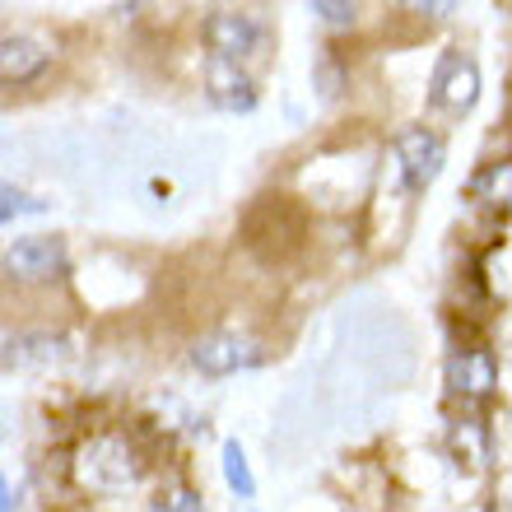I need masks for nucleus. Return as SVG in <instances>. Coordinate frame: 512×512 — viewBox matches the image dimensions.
<instances>
[{
  "label": "nucleus",
  "instance_id": "1",
  "mask_svg": "<svg viewBox=\"0 0 512 512\" xmlns=\"http://www.w3.org/2000/svg\"><path fill=\"white\" fill-rule=\"evenodd\" d=\"M70 475H75V485L84 494H94V499H126L135 485H140V475H145V461L126 443L122 433H94V438H84L75 447V461H70Z\"/></svg>",
  "mask_w": 512,
  "mask_h": 512
},
{
  "label": "nucleus",
  "instance_id": "2",
  "mask_svg": "<svg viewBox=\"0 0 512 512\" xmlns=\"http://www.w3.org/2000/svg\"><path fill=\"white\" fill-rule=\"evenodd\" d=\"M70 270V252L56 233H33V238H19L5 252V275L19 284H52Z\"/></svg>",
  "mask_w": 512,
  "mask_h": 512
},
{
  "label": "nucleus",
  "instance_id": "3",
  "mask_svg": "<svg viewBox=\"0 0 512 512\" xmlns=\"http://www.w3.org/2000/svg\"><path fill=\"white\" fill-rule=\"evenodd\" d=\"M205 42H210V56L247 66V61L266 52V24L243 10H215L205 19Z\"/></svg>",
  "mask_w": 512,
  "mask_h": 512
},
{
  "label": "nucleus",
  "instance_id": "4",
  "mask_svg": "<svg viewBox=\"0 0 512 512\" xmlns=\"http://www.w3.org/2000/svg\"><path fill=\"white\" fill-rule=\"evenodd\" d=\"M396 163H401L405 182L419 191V187H429L433 177L443 173L447 145L429 131V126H405V131L396 135Z\"/></svg>",
  "mask_w": 512,
  "mask_h": 512
},
{
  "label": "nucleus",
  "instance_id": "5",
  "mask_svg": "<svg viewBox=\"0 0 512 512\" xmlns=\"http://www.w3.org/2000/svg\"><path fill=\"white\" fill-rule=\"evenodd\" d=\"M256 359H261L256 340L238 336V331H215V336H205L191 345V364L201 368L205 378H229L238 368H252Z\"/></svg>",
  "mask_w": 512,
  "mask_h": 512
},
{
  "label": "nucleus",
  "instance_id": "6",
  "mask_svg": "<svg viewBox=\"0 0 512 512\" xmlns=\"http://www.w3.org/2000/svg\"><path fill=\"white\" fill-rule=\"evenodd\" d=\"M475 98H480V66L471 56L447 52L438 75H433V103L447 112H466L475 108Z\"/></svg>",
  "mask_w": 512,
  "mask_h": 512
},
{
  "label": "nucleus",
  "instance_id": "7",
  "mask_svg": "<svg viewBox=\"0 0 512 512\" xmlns=\"http://www.w3.org/2000/svg\"><path fill=\"white\" fill-rule=\"evenodd\" d=\"M205 89H210V98H215L224 112H252L256 108L252 75H247V66H238V61L210 56V61H205Z\"/></svg>",
  "mask_w": 512,
  "mask_h": 512
},
{
  "label": "nucleus",
  "instance_id": "8",
  "mask_svg": "<svg viewBox=\"0 0 512 512\" xmlns=\"http://www.w3.org/2000/svg\"><path fill=\"white\" fill-rule=\"evenodd\" d=\"M452 387L466 396V401H485L489 391L499 387V368L489 359V350H461L452 354Z\"/></svg>",
  "mask_w": 512,
  "mask_h": 512
},
{
  "label": "nucleus",
  "instance_id": "9",
  "mask_svg": "<svg viewBox=\"0 0 512 512\" xmlns=\"http://www.w3.org/2000/svg\"><path fill=\"white\" fill-rule=\"evenodd\" d=\"M42 70H47V47L42 42L24 38V33H10L0 42V75H5V84H28L38 80Z\"/></svg>",
  "mask_w": 512,
  "mask_h": 512
},
{
  "label": "nucleus",
  "instance_id": "10",
  "mask_svg": "<svg viewBox=\"0 0 512 512\" xmlns=\"http://www.w3.org/2000/svg\"><path fill=\"white\" fill-rule=\"evenodd\" d=\"M70 354L66 336H19L5 340V364L10 368H28V364H61Z\"/></svg>",
  "mask_w": 512,
  "mask_h": 512
},
{
  "label": "nucleus",
  "instance_id": "11",
  "mask_svg": "<svg viewBox=\"0 0 512 512\" xmlns=\"http://www.w3.org/2000/svg\"><path fill=\"white\" fill-rule=\"evenodd\" d=\"M471 196L485 201L489 210H512V159L485 163V168L471 177Z\"/></svg>",
  "mask_w": 512,
  "mask_h": 512
},
{
  "label": "nucleus",
  "instance_id": "12",
  "mask_svg": "<svg viewBox=\"0 0 512 512\" xmlns=\"http://www.w3.org/2000/svg\"><path fill=\"white\" fill-rule=\"evenodd\" d=\"M224 480H229V489L238 499H252L256 494V480L247 471V452L238 443H224Z\"/></svg>",
  "mask_w": 512,
  "mask_h": 512
},
{
  "label": "nucleus",
  "instance_id": "13",
  "mask_svg": "<svg viewBox=\"0 0 512 512\" xmlns=\"http://www.w3.org/2000/svg\"><path fill=\"white\" fill-rule=\"evenodd\" d=\"M149 512H205L201 508V494L191 485H163L149 503Z\"/></svg>",
  "mask_w": 512,
  "mask_h": 512
},
{
  "label": "nucleus",
  "instance_id": "14",
  "mask_svg": "<svg viewBox=\"0 0 512 512\" xmlns=\"http://www.w3.org/2000/svg\"><path fill=\"white\" fill-rule=\"evenodd\" d=\"M452 443H457V452L471 457V466H485V433H480L475 419H461L457 429H452Z\"/></svg>",
  "mask_w": 512,
  "mask_h": 512
},
{
  "label": "nucleus",
  "instance_id": "15",
  "mask_svg": "<svg viewBox=\"0 0 512 512\" xmlns=\"http://www.w3.org/2000/svg\"><path fill=\"white\" fill-rule=\"evenodd\" d=\"M0 219H14V215H38V210H47V201H38V196H28V191H19V187H0Z\"/></svg>",
  "mask_w": 512,
  "mask_h": 512
},
{
  "label": "nucleus",
  "instance_id": "16",
  "mask_svg": "<svg viewBox=\"0 0 512 512\" xmlns=\"http://www.w3.org/2000/svg\"><path fill=\"white\" fill-rule=\"evenodd\" d=\"M312 14L322 19V24H331V28H350L354 24V5H340V0H312Z\"/></svg>",
  "mask_w": 512,
  "mask_h": 512
},
{
  "label": "nucleus",
  "instance_id": "17",
  "mask_svg": "<svg viewBox=\"0 0 512 512\" xmlns=\"http://www.w3.org/2000/svg\"><path fill=\"white\" fill-rule=\"evenodd\" d=\"M0 499H5V512H14V489L10 485H0Z\"/></svg>",
  "mask_w": 512,
  "mask_h": 512
}]
</instances>
